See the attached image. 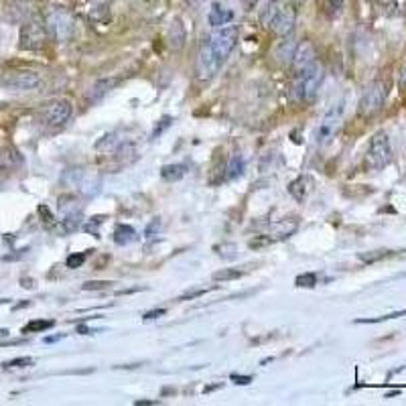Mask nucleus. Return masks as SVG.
<instances>
[{
  "instance_id": "23",
  "label": "nucleus",
  "mask_w": 406,
  "mask_h": 406,
  "mask_svg": "<svg viewBox=\"0 0 406 406\" xmlns=\"http://www.w3.org/2000/svg\"><path fill=\"white\" fill-rule=\"evenodd\" d=\"M281 6H283V0H268V2H266L264 10H262V14H260V23H262L266 29L270 27V23H272V18L277 16V12L281 10Z\"/></svg>"
},
{
  "instance_id": "37",
  "label": "nucleus",
  "mask_w": 406,
  "mask_h": 406,
  "mask_svg": "<svg viewBox=\"0 0 406 406\" xmlns=\"http://www.w3.org/2000/svg\"><path fill=\"white\" fill-rule=\"evenodd\" d=\"M31 364H33V359H31V357H16V359L6 361V364H4V368H6V370H10V368H25V366H31Z\"/></svg>"
},
{
  "instance_id": "30",
  "label": "nucleus",
  "mask_w": 406,
  "mask_h": 406,
  "mask_svg": "<svg viewBox=\"0 0 406 406\" xmlns=\"http://www.w3.org/2000/svg\"><path fill=\"white\" fill-rule=\"evenodd\" d=\"M216 252H218L222 258H226V260L238 258V246L232 244V242H224L222 246H216Z\"/></svg>"
},
{
  "instance_id": "43",
  "label": "nucleus",
  "mask_w": 406,
  "mask_h": 406,
  "mask_svg": "<svg viewBox=\"0 0 406 406\" xmlns=\"http://www.w3.org/2000/svg\"><path fill=\"white\" fill-rule=\"evenodd\" d=\"M398 84H401V90H406V63L403 65V71H401V79H398Z\"/></svg>"
},
{
  "instance_id": "15",
  "label": "nucleus",
  "mask_w": 406,
  "mask_h": 406,
  "mask_svg": "<svg viewBox=\"0 0 406 406\" xmlns=\"http://www.w3.org/2000/svg\"><path fill=\"white\" fill-rule=\"evenodd\" d=\"M167 41H169V47L173 51H181L185 47V41H187V31H185V25L181 23V18H173L171 25H169V33H167Z\"/></svg>"
},
{
  "instance_id": "21",
  "label": "nucleus",
  "mask_w": 406,
  "mask_h": 406,
  "mask_svg": "<svg viewBox=\"0 0 406 406\" xmlns=\"http://www.w3.org/2000/svg\"><path fill=\"white\" fill-rule=\"evenodd\" d=\"M122 142H124V140L120 138V132H110V134L102 136V138L96 142V151H98V153H114Z\"/></svg>"
},
{
  "instance_id": "11",
  "label": "nucleus",
  "mask_w": 406,
  "mask_h": 406,
  "mask_svg": "<svg viewBox=\"0 0 406 406\" xmlns=\"http://www.w3.org/2000/svg\"><path fill=\"white\" fill-rule=\"evenodd\" d=\"M2 84L16 92H29L41 86V75L37 71H12L2 79Z\"/></svg>"
},
{
  "instance_id": "1",
  "label": "nucleus",
  "mask_w": 406,
  "mask_h": 406,
  "mask_svg": "<svg viewBox=\"0 0 406 406\" xmlns=\"http://www.w3.org/2000/svg\"><path fill=\"white\" fill-rule=\"evenodd\" d=\"M325 77V69L321 63H313L309 69H305L303 73L294 75V86H292V100L294 102H313L319 94V88L323 84Z\"/></svg>"
},
{
  "instance_id": "24",
  "label": "nucleus",
  "mask_w": 406,
  "mask_h": 406,
  "mask_svg": "<svg viewBox=\"0 0 406 406\" xmlns=\"http://www.w3.org/2000/svg\"><path fill=\"white\" fill-rule=\"evenodd\" d=\"M187 173V167L185 165H179V163H175V165H165L163 169H161V177L165 179V181H169V183H175V181H181L183 177Z\"/></svg>"
},
{
  "instance_id": "32",
  "label": "nucleus",
  "mask_w": 406,
  "mask_h": 406,
  "mask_svg": "<svg viewBox=\"0 0 406 406\" xmlns=\"http://www.w3.org/2000/svg\"><path fill=\"white\" fill-rule=\"evenodd\" d=\"M277 240L275 238H270V236H254L250 242H248V246L252 248V250H260V248H266V246H272Z\"/></svg>"
},
{
  "instance_id": "9",
  "label": "nucleus",
  "mask_w": 406,
  "mask_h": 406,
  "mask_svg": "<svg viewBox=\"0 0 406 406\" xmlns=\"http://www.w3.org/2000/svg\"><path fill=\"white\" fill-rule=\"evenodd\" d=\"M71 112H73L71 102L59 98V100H53V102L45 104V108L41 110V122H43L45 126L59 128V126H63V124L71 118Z\"/></svg>"
},
{
  "instance_id": "14",
  "label": "nucleus",
  "mask_w": 406,
  "mask_h": 406,
  "mask_svg": "<svg viewBox=\"0 0 406 406\" xmlns=\"http://www.w3.org/2000/svg\"><path fill=\"white\" fill-rule=\"evenodd\" d=\"M118 86V79L116 77H108V79H98L90 90H88V94H86V100L90 102V104H96V102H100L110 90H114Z\"/></svg>"
},
{
  "instance_id": "31",
  "label": "nucleus",
  "mask_w": 406,
  "mask_h": 406,
  "mask_svg": "<svg viewBox=\"0 0 406 406\" xmlns=\"http://www.w3.org/2000/svg\"><path fill=\"white\" fill-rule=\"evenodd\" d=\"M296 287H305V289H313L317 285V275L315 272H305V275H299L296 281H294Z\"/></svg>"
},
{
  "instance_id": "45",
  "label": "nucleus",
  "mask_w": 406,
  "mask_h": 406,
  "mask_svg": "<svg viewBox=\"0 0 406 406\" xmlns=\"http://www.w3.org/2000/svg\"><path fill=\"white\" fill-rule=\"evenodd\" d=\"M77 331H79L81 335H90V333H94L88 325H79V327H77Z\"/></svg>"
},
{
  "instance_id": "34",
  "label": "nucleus",
  "mask_w": 406,
  "mask_h": 406,
  "mask_svg": "<svg viewBox=\"0 0 406 406\" xmlns=\"http://www.w3.org/2000/svg\"><path fill=\"white\" fill-rule=\"evenodd\" d=\"M86 258H88L86 252H81V254H71V256L65 260V264H67V268H79V266L86 262Z\"/></svg>"
},
{
  "instance_id": "49",
  "label": "nucleus",
  "mask_w": 406,
  "mask_h": 406,
  "mask_svg": "<svg viewBox=\"0 0 406 406\" xmlns=\"http://www.w3.org/2000/svg\"><path fill=\"white\" fill-rule=\"evenodd\" d=\"M254 4H256V0H246V10H252Z\"/></svg>"
},
{
  "instance_id": "40",
  "label": "nucleus",
  "mask_w": 406,
  "mask_h": 406,
  "mask_svg": "<svg viewBox=\"0 0 406 406\" xmlns=\"http://www.w3.org/2000/svg\"><path fill=\"white\" fill-rule=\"evenodd\" d=\"M167 313V309H155V311H149V313H144V321H149V319H157V317H163Z\"/></svg>"
},
{
  "instance_id": "10",
  "label": "nucleus",
  "mask_w": 406,
  "mask_h": 406,
  "mask_svg": "<svg viewBox=\"0 0 406 406\" xmlns=\"http://www.w3.org/2000/svg\"><path fill=\"white\" fill-rule=\"evenodd\" d=\"M294 25H296V8L292 4H283L281 10L277 12V16L272 18L270 23V31L277 35V37H287L294 31Z\"/></svg>"
},
{
  "instance_id": "18",
  "label": "nucleus",
  "mask_w": 406,
  "mask_h": 406,
  "mask_svg": "<svg viewBox=\"0 0 406 406\" xmlns=\"http://www.w3.org/2000/svg\"><path fill=\"white\" fill-rule=\"evenodd\" d=\"M233 18L232 10H228L226 6H222V4H212V8H210V14H207V21H210V25L212 27H224V25H228L230 21Z\"/></svg>"
},
{
  "instance_id": "50",
  "label": "nucleus",
  "mask_w": 406,
  "mask_h": 406,
  "mask_svg": "<svg viewBox=\"0 0 406 406\" xmlns=\"http://www.w3.org/2000/svg\"><path fill=\"white\" fill-rule=\"evenodd\" d=\"M189 2H191V4H193V6H199V4H201V2H203V0H189Z\"/></svg>"
},
{
  "instance_id": "29",
  "label": "nucleus",
  "mask_w": 406,
  "mask_h": 406,
  "mask_svg": "<svg viewBox=\"0 0 406 406\" xmlns=\"http://www.w3.org/2000/svg\"><path fill=\"white\" fill-rule=\"evenodd\" d=\"M388 256H392V252H390V250H376V252H366V254H359L357 258H359L361 262H366V264H372V262L384 260V258H388Z\"/></svg>"
},
{
  "instance_id": "41",
  "label": "nucleus",
  "mask_w": 406,
  "mask_h": 406,
  "mask_svg": "<svg viewBox=\"0 0 406 406\" xmlns=\"http://www.w3.org/2000/svg\"><path fill=\"white\" fill-rule=\"evenodd\" d=\"M102 220H104V218H94V222L88 224V226H84V230H86V232H92L94 236H98V224H102Z\"/></svg>"
},
{
  "instance_id": "35",
  "label": "nucleus",
  "mask_w": 406,
  "mask_h": 406,
  "mask_svg": "<svg viewBox=\"0 0 406 406\" xmlns=\"http://www.w3.org/2000/svg\"><path fill=\"white\" fill-rule=\"evenodd\" d=\"M110 287H112V283H108V281H88L86 285H81L84 290H106Z\"/></svg>"
},
{
  "instance_id": "36",
  "label": "nucleus",
  "mask_w": 406,
  "mask_h": 406,
  "mask_svg": "<svg viewBox=\"0 0 406 406\" xmlns=\"http://www.w3.org/2000/svg\"><path fill=\"white\" fill-rule=\"evenodd\" d=\"M171 124H173V118H171V116L161 118L159 126H157V128L153 130V138H159V136H161V134H163V132H165V130H167L169 126H171Z\"/></svg>"
},
{
  "instance_id": "5",
  "label": "nucleus",
  "mask_w": 406,
  "mask_h": 406,
  "mask_svg": "<svg viewBox=\"0 0 406 406\" xmlns=\"http://www.w3.org/2000/svg\"><path fill=\"white\" fill-rule=\"evenodd\" d=\"M384 102H386V86L382 81H372L359 98L357 112L361 118L376 116L384 108Z\"/></svg>"
},
{
  "instance_id": "13",
  "label": "nucleus",
  "mask_w": 406,
  "mask_h": 406,
  "mask_svg": "<svg viewBox=\"0 0 406 406\" xmlns=\"http://www.w3.org/2000/svg\"><path fill=\"white\" fill-rule=\"evenodd\" d=\"M23 165V155L16 147H2L0 149V169L2 171H14Z\"/></svg>"
},
{
  "instance_id": "38",
  "label": "nucleus",
  "mask_w": 406,
  "mask_h": 406,
  "mask_svg": "<svg viewBox=\"0 0 406 406\" xmlns=\"http://www.w3.org/2000/svg\"><path fill=\"white\" fill-rule=\"evenodd\" d=\"M216 287H212V289H195V290H187L185 294H181L179 296V301H187V299H195V296H201V294H205V292H210V290H214Z\"/></svg>"
},
{
  "instance_id": "22",
  "label": "nucleus",
  "mask_w": 406,
  "mask_h": 406,
  "mask_svg": "<svg viewBox=\"0 0 406 406\" xmlns=\"http://www.w3.org/2000/svg\"><path fill=\"white\" fill-rule=\"evenodd\" d=\"M136 238H138V233H136V230L132 226H128V224H118L116 230H114V242H116L118 246H128Z\"/></svg>"
},
{
  "instance_id": "25",
  "label": "nucleus",
  "mask_w": 406,
  "mask_h": 406,
  "mask_svg": "<svg viewBox=\"0 0 406 406\" xmlns=\"http://www.w3.org/2000/svg\"><path fill=\"white\" fill-rule=\"evenodd\" d=\"M244 173V159H242V155L240 153H236L230 157V161H228V167H226V179H238L240 175Z\"/></svg>"
},
{
  "instance_id": "33",
  "label": "nucleus",
  "mask_w": 406,
  "mask_h": 406,
  "mask_svg": "<svg viewBox=\"0 0 406 406\" xmlns=\"http://www.w3.org/2000/svg\"><path fill=\"white\" fill-rule=\"evenodd\" d=\"M405 311H396V313H390V315H382V317H374V319H355V323L359 325H370V323H380V321H388V319H396V317H405Z\"/></svg>"
},
{
  "instance_id": "20",
  "label": "nucleus",
  "mask_w": 406,
  "mask_h": 406,
  "mask_svg": "<svg viewBox=\"0 0 406 406\" xmlns=\"http://www.w3.org/2000/svg\"><path fill=\"white\" fill-rule=\"evenodd\" d=\"M270 230H272L270 236H275V240H287L299 230V222L296 220H281V222L272 224Z\"/></svg>"
},
{
  "instance_id": "4",
  "label": "nucleus",
  "mask_w": 406,
  "mask_h": 406,
  "mask_svg": "<svg viewBox=\"0 0 406 406\" xmlns=\"http://www.w3.org/2000/svg\"><path fill=\"white\" fill-rule=\"evenodd\" d=\"M47 29L45 21L41 18H31L21 27V37H18V47L23 51H39L47 43Z\"/></svg>"
},
{
  "instance_id": "19",
  "label": "nucleus",
  "mask_w": 406,
  "mask_h": 406,
  "mask_svg": "<svg viewBox=\"0 0 406 406\" xmlns=\"http://www.w3.org/2000/svg\"><path fill=\"white\" fill-rule=\"evenodd\" d=\"M317 6H319V10H321L323 16H327L329 21H333V18H338L344 12L346 0H317Z\"/></svg>"
},
{
  "instance_id": "6",
  "label": "nucleus",
  "mask_w": 406,
  "mask_h": 406,
  "mask_svg": "<svg viewBox=\"0 0 406 406\" xmlns=\"http://www.w3.org/2000/svg\"><path fill=\"white\" fill-rule=\"evenodd\" d=\"M220 61L216 58L212 45H210V39H203L201 45H199V51H197V59H195V77L197 81L201 84H207L216 77L218 69H220Z\"/></svg>"
},
{
  "instance_id": "16",
  "label": "nucleus",
  "mask_w": 406,
  "mask_h": 406,
  "mask_svg": "<svg viewBox=\"0 0 406 406\" xmlns=\"http://www.w3.org/2000/svg\"><path fill=\"white\" fill-rule=\"evenodd\" d=\"M311 189H313V179L307 177V175L296 177L294 181H290L289 185V193L296 199V201H305L307 195L311 193Z\"/></svg>"
},
{
  "instance_id": "44",
  "label": "nucleus",
  "mask_w": 406,
  "mask_h": 406,
  "mask_svg": "<svg viewBox=\"0 0 406 406\" xmlns=\"http://www.w3.org/2000/svg\"><path fill=\"white\" fill-rule=\"evenodd\" d=\"M134 405L136 406H153V405H159V401H136Z\"/></svg>"
},
{
  "instance_id": "48",
  "label": "nucleus",
  "mask_w": 406,
  "mask_h": 406,
  "mask_svg": "<svg viewBox=\"0 0 406 406\" xmlns=\"http://www.w3.org/2000/svg\"><path fill=\"white\" fill-rule=\"evenodd\" d=\"M59 340H63V335H55V338H47L45 342H47V344H53V342H59Z\"/></svg>"
},
{
  "instance_id": "27",
  "label": "nucleus",
  "mask_w": 406,
  "mask_h": 406,
  "mask_svg": "<svg viewBox=\"0 0 406 406\" xmlns=\"http://www.w3.org/2000/svg\"><path fill=\"white\" fill-rule=\"evenodd\" d=\"M79 224H81V214H79V212H77V214H75V212H73V214H67V218L61 220V232H75V230L79 228Z\"/></svg>"
},
{
  "instance_id": "2",
  "label": "nucleus",
  "mask_w": 406,
  "mask_h": 406,
  "mask_svg": "<svg viewBox=\"0 0 406 406\" xmlns=\"http://www.w3.org/2000/svg\"><path fill=\"white\" fill-rule=\"evenodd\" d=\"M45 29L55 43H67L75 33V18L67 8L51 6L45 14Z\"/></svg>"
},
{
  "instance_id": "12",
  "label": "nucleus",
  "mask_w": 406,
  "mask_h": 406,
  "mask_svg": "<svg viewBox=\"0 0 406 406\" xmlns=\"http://www.w3.org/2000/svg\"><path fill=\"white\" fill-rule=\"evenodd\" d=\"M317 61V51H315V45L311 41H301L296 43V49H294V55H292V71L294 75L303 73L305 69H309L313 63Z\"/></svg>"
},
{
  "instance_id": "28",
  "label": "nucleus",
  "mask_w": 406,
  "mask_h": 406,
  "mask_svg": "<svg viewBox=\"0 0 406 406\" xmlns=\"http://www.w3.org/2000/svg\"><path fill=\"white\" fill-rule=\"evenodd\" d=\"M55 325V321H43V319H35V321H29L25 327H23V333H39V331H47Z\"/></svg>"
},
{
  "instance_id": "8",
  "label": "nucleus",
  "mask_w": 406,
  "mask_h": 406,
  "mask_svg": "<svg viewBox=\"0 0 406 406\" xmlns=\"http://www.w3.org/2000/svg\"><path fill=\"white\" fill-rule=\"evenodd\" d=\"M342 116H344V102H340L338 106H333L323 120L319 122L317 126V132H315V140L319 147H325L333 140L335 132L340 130V124H342Z\"/></svg>"
},
{
  "instance_id": "39",
  "label": "nucleus",
  "mask_w": 406,
  "mask_h": 406,
  "mask_svg": "<svg viewBox=\"0 0 406 406\" xmlns=\"http://www.w3.org/2000/svg\"><path fill=\"white\" fill-rule=\"evenodd\" d=\"M159 228H161V222H159V218H157V220H153V222L149 224V228H147L144 236H147V238H153V233L159 232Z\"/></svg>"
},
{
  "instance_id": "51",
  "label": "nucleus",
  "mask_w": 406,
  "mask_h": 406,
  "mask_svg": "<svg viewBox=\"0 0 406 406\" xmlns=\"http://www.w3.org/2000/svg\"><path fill=\"white\" fill-rule=\"evenodd\" d=\"M380 2H382V4H392L394 0H380Z\"/></svg>"
},
{
  "instance_id": "7",
  "label": "nucleus",
  "mask_w": 406,
  "mask_h": 406,
  "mask_svg": "<svg viewBox=\"0 0 406 406\" xmlns=\"http://www.w3.org/2000/svg\"><path fill=\"white\" fill-rule=\"evenodd\" d=\"M236 43H238V29L232 25L216 27V31L210 37V45H212V49H214V53H216L220 63H224L226 59L230 58Z\"/></svg>"
},
{
  "instance_id": "17",
  "label": "nucleus",
  "mask_w": 406,
  "mask_h": 406,
  "mask_svg": "<svg viewBox=\"0 0 406 406\" xmlns=\"http://www.w3.org/2000/svg\"><path fill=\"white\" fill-rule=\"evenodd\" d=\"M294 49H296V41L287 35V37H283V41L277 45V49H275V59L281 63V65H290V61H292V55H294Z\"/></svg>"
},
{
  "instance_id": "26",
  "label": "nucleus",
  "mask_w": 406,
  "mask_h": 406,
  "mask_svg": "<svg viewBox=\"0 0 406 406\" xmlns=\"http://www.w3.org/2000/svg\"><path fill=\"white\" fill-rule=\"evenodd\" d=\"M242 277H244V272H242V270H238V268H222V270L214 272V281H216V283L238 281V279H242Z\"/></svg>"
},
{
  "instance_id": "42",
  "label": "nucleus",
  "mask_w": 406,
  "mask_h": 406,
  "mask_svg": "<svg viewBox=\"0 0 406 406\" xmlns=\"http://www.w3.org/2000/svg\"><path fill=\"white\" fill-rule=\"evenodd\" d=\"M232 380L236 384H242V386H246V384H250L252 382V378L250 376H238V374H232Z\"/></svg>"
},
{
  "instance_id": "47",
  "label": "nucleus",
  "mask_w": 406,
  "mask_h": 406,
  "mask_svg": "<svg viewBox=\"0 0 406 406\" xmlns=\"http://www.w3.org/2000/svg\"><path fill=\"white\" fill-rule=\"evenodd\" d=\"M394 396H401V390H392V392L386 394V398H394Z\"/></svg>"
},
{
  "instance_id": "3",
  "label": "nucleus",
  "mask_w": 406,
  "mask_h": 406,
  "mask_svg": "<svg viewBox=\"0 0 406 406\" xmlns=\"http://www.w3.org/2000/svg\"><path fill=\"white\" fill-rule=\"evenodd\" d=\"M366 167L370 171H382L392 161V144L386 132H376L366 151Z\"/></svg>"
},
{
  "instance_id": "46",
  "label": "nucleus",
  "mask_w": 406,
  "mask_h": 406,
  "mask_svg": "<svg viewBox=\"0 0 406 406\" xmlns=\"http://www.w3.org/2000/svg\"><path fill=\"white\" fill-rule=\"evenodd\" d=\"M305 2H307V0H290V4H292L294 8H299V6H303Z\"/></svg>"
}]
</instances>
